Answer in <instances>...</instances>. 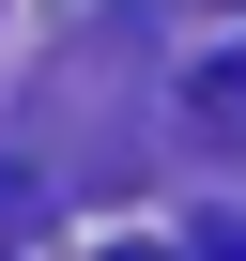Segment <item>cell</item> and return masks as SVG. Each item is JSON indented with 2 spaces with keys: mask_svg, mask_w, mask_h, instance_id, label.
<instances>
[{
  "mask_svg": "<svg viewBox=\"0 0 246 261\" xmlns=\"http://www.w3.org/2000/svg\"><path fill=\"white\" fill-rule=\"evenodd\" d=\"M123 261H169V246H123Z\"/></svg>",
  "mask_w": 246,
  "mask_h": 261,
  "instance_id": "obj_2",
  "label": "cell"
},
{
  "mask_svg": "<svg viewBox=\"0 0 246 261\" xmlns=\"http://www.w3.org/2000/svg\"><path fill=\"white\" fill-rule=\"evenodd\" d=\"M185 123H200V139H215V154H246V46L185 77Z\"/></svg>",
  "mask_w": 246,
  "mask_h": 261,
  "instance_id": "obj_1",
  "label": "cell"
}]
</instances>
